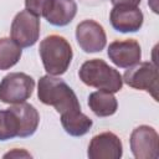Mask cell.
I'll use <instances>...</instances> for the list:
<instances>
[{
    "instance_id": "obj_18",
    "label": "cell",
    "mask_w": 159,
    "mask_h": 159,
    "mask_svg": "<svg viewBox=\"0 0 159 159\" xmlns=\"http://www.w3.org/2000/svg\"><path fill=\"white\" fill-rule=\"evenodd\" d=\"M51 0H25V7L36 16H45L50 7Z\"/></svg>"
},
{
    "instance_id": "obj_4",
    "label": "cell",
    "mask_w": 159,
    "mask_h": 159,
    "mask_svg": "<svg viewBox=\"0 0 159 159\" xmlns=\"http://www.w3.org/2000/svg\"><path fill=\"white\" fill-rule=\"evenodd\" d=\"M35 88V81L24 72H11L0 82V101L7 104L26 102Z\"/></svg>"
},
{
    "instance_id": "obj_1",
    "label": "cell",
    "mask_w": 159,
    "mask_h": 159,
    "mask_svg": "<svg viewBox=\"0 0 159 159\" xmlns=\"http://www.w3.org/2000/svg\"><path fill=\"white\" fill-rule=\"evenodd\" d=\"M37 97L43 104L52 106L58 113L81 109L73 89L63 80L56 76L45 75L39 80Z\"/></svg>"
},
{
    "instance_id": "obj_12",
    "label": "cell",
    "mask_w": 159,
    "mask_h": 159,
    "mask_svg": "<svg viewBox=\"0 0 159 159\" xmlns=\"http://www.w3.org/2000/svg\"><path fill=\"white\" fill-rule=\"evenodd\" d=\"M10 109L17 118L19 137L20 138L31 137L36 132L39 123H40V114L37 109L32 104L26 103V102L12 104Z\"/></svg>"
},
{
    "instance_id": "obj_5",
    "label": "cell",
    "mask_w": 159,
    "mask_h": 159,
    "mask_svg": "<svg viewBox=\"0 0 159 159\" xmlns=\"http://www.w3.org/2000/svg\"><path fill=\"white\" fill-rule=\"evenodd\" d=\"M122 78L129 87L145 91L152 94L155 101H158L159 75L157 66L152 62H138L137 65L129 67Z\"/></svg>"
},
{
    "instance_id": "obj_17",
    "label": "cell",
    "mask_w": 159,
    "mask_h": 159,
    "mask_svg": "<svg viewBox=\"0 0 159 159\" xmlns=\"http://www.w3.org/2000/svg\"><path fill=\"white\" fill-rule=\"evenodd\" d=\"M19 137V123L10 108L0 111V140H9Z\"/></svg>"
},
{
    "instance_id": "obj_16",
    "label": "cell",
    "mask_w": 159,
    "mask_h": 159,
    "mask_svg": "<svg viewBox=\"0 0 159 159\" xmlns=\"http://www.w3.org/2000/svg\"><path fill=\"white\" fill-rule=\"evenodd\" d=\"M22 50L21 47L9 37H1L0 39V70H9L14 67L20 57H21Z\"/></svg>"
},
{
    "instance_id": "obj_6",
    "label": "cell",
    "mask_w": 159,
    "mask_h": 159,
    "mask_svg": "<svg viewBox=\"0 0 159 159\" xmlns=\"http://www.w3.org/2000/svg\"><path fill=\"white\" fill-rule=\"evenodd\" d=\"M10 35L20 47L34 46L40 37V17L26 9L17 12L11 22Z\"/></svg>"
},
{
    "instance_id": "obj_3",
    "label": "cell",
    "mask_w": 159,
    "mask_h": 159,
    "mask_svg": "<svg viewBox=\"0 0 159 159\" xmlns=\"http://www.w3.org/2000/svg\"><path fill=\"white\" fill-rule=\"evenodd\" d=\"M78 76L84 84L112 93L119 92L123 86L122 75L101 58L86 61L81 66Z\"/></svg>"
},
{
    "instance_id": "obj_15",
    "label": "cell",
    "mask_w": 159,
    "mask_h": 159,
    "mask_svg": "<svg viewBox=\"0 0 159 159\" xmlns=\"http://www.w3.org/2000/svg\"><path fill=\"white\" fill-rule=\"evenodd\" d=\"M88 106L97 117H109L117 112L118 102L112 92L99 89L89 94Z\"/></svg>"
},
{
    "instance_id": "obj_13",
    "label": "cell",
    "mask_w": 159,
    "mask_h": 159,
    "mask_svg": "<svg viewBox=\"0 0 159 159\" xmlns=\"http://www.w3.org/2000/svg\"><path fill=\"white\" fill-rule=\"evenodd\" d=\"M77 14V4L75 0H51L50 7L45 14V19L53 26L68 25Z\"/></svg>"
},
{
    "instance_id": "obj_8",
    "label": "cell",
    "mask_w": 159,
    "mask_h": 159,
    "mask_svg": "<svg viewBox=\"0 0 159 159\" xmlns=\"http://www.w3.org/2000/svg\"><path fill=\"white\" fill-rule=\"evenodd\" d=\"M78 46L87 53L99 52L106 47L107 36L102 25L94 20H83L76 27Z\"/></svg>"
},
{
    "instance_id": "obj_14",
    "label": "cell",
    "mask_w": 159,
    "mask_h": 159,
    "mask_svg": "<svg viewBox=\"0 0 159 159\" xmlns=\"http://www.w3.org/2000/svg\"><path fill=\"white\" fill-rule=\"evenodd\" d=\"M61 124L65 132L72 137H82L92 128V119L87 117L81 109H73L61 113Z\"/></svg>"
},
{
    "instance_id": "obj_19",
    "label": "cell",
    "mask_w": 159,
    "mask_h": 159,
    "mask_svg": "<svg viewBox=\"0 0 159 159\" xmlns=\"http://www.w3.org/2000/svg\"><path fill=\"white\" fill-rule=\"evenodd\" d=\"M4 158H31V154L24 149H12L11 152L6 153Z\"/></svg>"
},
{
    "instance_id": "obj_11",
    "label": "cell",
    "mask_w": 159,
    "mask_h": 159,
    "mask_svg": "<svg viewBox=\"0 0 159 159\" xmlns=\"http://www.w3.org/2000/svg\"><path fill=\"white\" fill-rule=\"evenodd\" d=\"M112 27L118 32H137L144 21L142 10L138 6H113L109 14Z\"/></svg>"
},
{
    "instance_id": "obj_9",
    "label": "cell",
    "mask_w": 159,
    "mask_h": 159,
    "mask_svg": "<svg viewBox=\"0 0 159 159\" xmlns=\"http://www.w3.org/2000/svg\"><path fill=\"white\" fill-rule=\"evenodd\" d=\"M122 154V142L119 137L112 132H103L94 135L87 150L89 159H119Z\"/></svg>"
},
{
    "instance_id": "obj_10",
    "label": "cell",
    "mask_w": 159,
    "mask_h": 159,
    "mask_svg": "<svg viewBox=\"0 0 159 159\" xmlns=\"http://www.w3.org/2000/svg\"><path fill=\"white\" fill-rule=\"evenodd\" d=\"M109 60L119 68H129L142 58V48L138 41L133 39L128 40H116L109 43L107 50Z\"/></svg>"
},
{
    "instance_id": "obj_7",
    "label": "cell",
    "mask_w": 159,
    "mask_h": 159,
    "mask_svg": "<svg viewBox=\"0 0 159 159\" xmlns=\"http://www.w3.org/2000/svg\"><path fill=\"white\" fill-rule=\"evenodd\" d=\"M129 143L137 159H157L159 157V135L153 127L139 125L133 129Z\"/></svg>"
},
{
    "instance_id": "obj_2",
    "label": "cell",
    "mask_w": 159,
    "mask_h": 159,
    "mask_svg": "<svg viewBox=\"0 0 159 159\" xmlns=\"http://www.w3.org/2000/svg\"><path fill=\"white\" fill-rule=\"evenodd\" d=\"M40 57L47 75L61 76L63 75L72 61V47L70 42L60 35L46 36L39 47Z\"/></svg>"
},
{
    "instance_id": "obj_20",
    "label": "cell",
    "mask_w": 159,
    "mask_h": 159,
    "mask_svg": "<svg viewBox=\"0 0 159 159\" xmlns=\"http://www.w3.org/2000/svg\"><path fill=\"white\" fill-rule=\"evenodd\" d=\"M142 0H111L113 6L123 5V6H138Z\"/></svg>"
}]
</instances>
